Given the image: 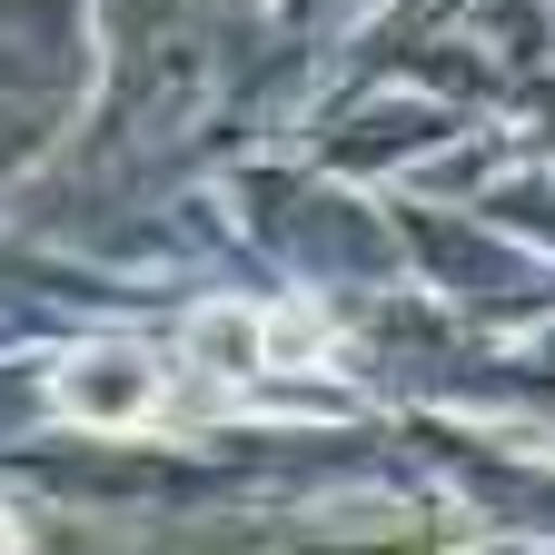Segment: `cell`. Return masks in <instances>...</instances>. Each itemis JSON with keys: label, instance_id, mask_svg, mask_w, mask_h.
I'll return each mask as SVG.
<instances>
[{"label": "cell", "instance_id": "1", "mask_svg": "<svg viewBox=\"0 0 555 555\" xmlns=\"http://www.w3.org/2000/svg\"><path fill=\"white\" fill-rule=\"evenodd\" d=\"M50 397H60L69 416H90V427H150L159 397H169V377L139 358V347H90V358H69V367L50 377Z\"/></svg>", "mask_w": 555, "mask_h": 555}]
</instances>
